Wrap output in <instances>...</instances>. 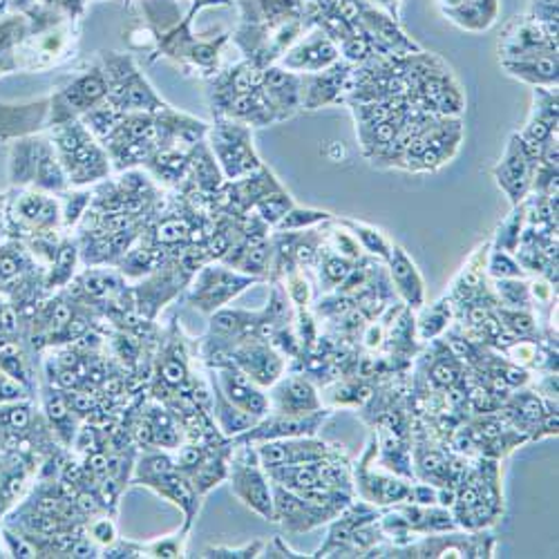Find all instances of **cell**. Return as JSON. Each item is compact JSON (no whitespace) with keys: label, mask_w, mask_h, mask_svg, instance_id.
I'll use <instances>...</instances> for the list:
<instances>
[{"label":"cell","mask_w":559,"mask_h":559,"mask_svg":"<svg viewBox=\"0 0 559 559\" xmlns=\"http://www.w3.org/2000/svg\"><path fill=\"white\" fill-rule=\"evenodd\" d=\"M230 492L236 495L249 510L266 522H275L273 512V484L260 465L255 448L251 443H233L228 459Z\"/></svg>","instance_id":"obj_1"},{"label":"cell","mask_w":559,"mask_h":559,"mask_svg":"<svg viewBox=\"0 0 559 559\" xmlns=\"http://www.w3.org/2000/svg\"><path fill=\"white\" fill-rule=\"evenodd\" d=\"M255 280L258 277L253 275L233 271L228 264H206L195 275L189 292H186V300L202 313L211 316L247 292Z\"/></svg>","instance_id":"obj_2"},{"label":"cell","mask_w":559,"mask_h":559,"mask_svg":"<svg viewBox=\"0 0 559 559\" xmlns=\"http://www.w3.org/2000/svg\"><path fill=\"white\" fill-rule=\"evenodd\" d=\"M57 146L61 153V164L72 181L85 183L108 173V162L104 153L92 142V136L83 130V126L66 123L57 132Z\"/></svg>","instance_id":"obj_3"},{"label":"cell","mask_w":559,"mask_h":559,"mask_svg":"<svg viewBox=\"0 0 559 559\" xmlns=\"http://www.w3.org/2000/svg\"><path fill=\"white\" fill-rule=\"evenodd\" d=\"M40 468V456L32 448L0 452V522L27 497Z\"/></svg>","instance_id":"obj_4"},{"label":"cell","mask_w":559,"mask_h":559,"mask_svg":"<svg viewBox=\"0 0 559 559\" xmlns=\"http://www.w3.org/2000/svg\"><path fill=\"white\" fill-rule=\"evenodd\" d=\"M332 416L330 409H318L311 414H264L260 421L245 435L233 439V443H262L273 439H292V437H316L324 421Z\"/></svg>","instance_id":"obj_5"},{"label":"cell","mask_w":559,"mask_h":559,"mask_svg":"<svg viewBox=\"0 0 559 559\" xmlns=\"http://www.w3.org/2000/svg\"><path fill=\"white\" fill-rule=\"evenodd\" d=\"M228 365L240 367L260 388H271L285 374V358L266 341L255 336L245 338L228 349Z\"/></svg>","instance_id":"obj_6"},{"label":"cell","mask_w":559,"mask_h":559,"mask_svg":"<svg viewBox=\"0 0 559 559\" xmlns=\"http://www.w3.org/2000/svg\"><path fill=\"white\" fill-rule=\"evenodd\" d=\"M273 512L275 522L283 524L287 533H307L338 518V512L316 506L300 497L298 492L277 484H273Z\"/></svg>","instance_id":"obj_7"},{"label":"cell","mask_w":559,"mask_h":559,"mask_svg":"<svg viewBox=\"0 0 559 559\" xmlns=\"http://www.w3.org/2000/svg\"><path fill=\"white\" fill-rule=\"evenodd\" d=\"M258 461L264 471L283 468V465L313 463L336 454L328 443L316 437H292V439H273L253 443Z\"/></svg>","instance_id":"obj_8"},{"label":"cell","mask_w":559,"mask_h":559,"mask_svg":"<svg viewBox=\"0 0 559 559\" xmlns=\"http://www.w3.org/2000/svg\"><path fill=\"white\" fill-rule=\"evenodd\" d=\"M211 374H213L217 388L222 390V394L233 405L258 416V418L269 414V394H264V388L253 383L240 367L219 365V367L211 369Z\"/></svg>","instance_id":"obj_9"},{"label":"cell","mask_w":559,"mask_h":559,"mask_svg":"<svg viewBox=\"0 0 559 559\" xmlns=\"http://www.w3.org/2000/svg\"><path fill=\"white\" fill-rule=\"evenodd\" d=\"M139 486L144 488H151L153 492H157L159 497H164L166 501L175 503L181 512H183V531H191L198 512H200V506H202V495L198 492V488L193 486V481L186 477L179 468H170L162 475H155V477H148L144 479Z\"/></svg>","instance_id":"obj_10"},{"label":"cell","mask_w":559,"mask_h":559,"mask_svg":"<svg viewBox=\"0 0 559 559\" xmlns=\"http://www.w3.org/2000/svg\"><path fill=\"white\" fill-rule=\"evenodd\" d=\"M318 409H322V399L318 396L316 385L307 377L283 374L271 385L269 412L298 416V414H311Z\"/></svg>","instance_id":"obj_11"},{"label":"cell","mask_w":559,"mask_h":559,"mask_svg":"<svg viewBox=\"0 0 559 559\" xmlns=\"http://www.w3.org/2000/svg\"><path fill=\"white\" fill-rule=\"evenodd\" d=\"M533 155L528 153V144L524 142V139L520 134H515L510 139V144L506 148V155L503 159L499 162V166L495 168V177H497V183L501 186V189L510 195L512 202H520L528 186H531V177H533Z\"/></svg>","instance_id":"obj_12"},{"label":"cell","mask_w":559,"mask_h":559,"mask_svg":"<svg viewBox=\"0 0 559 559\" xmlns=\"http://www.w3.org/2000/svg\"><path fill=\"white\" fill-rule=\"evenodd\" d=\"M215 151L219 155V162L228 177H242L260 168L253 148L247 139V132L242 128H224L217 132Z\"/></svg>","instance_id":"obj_13"},{"label":"cell","mask_w":559,"mask_h":559,"mask_svg":"<svg viewBox=\"0 0 559 559\" xmlns=\"http://www.w3.org/2000/svg\"><path fill=\"white\" fill-rule=\"evenodd\" d=\"M38 399H40V409L48 418V424L57 437V441L63 443V448H70L74 441V435L79 430V418L68 405L66 392L52 383H40L38 388Z\"/></svg>","instance_id":"obj_14"},{"label":"cell","mask_w":559,"mask_h":559,"mask_svg":"<svg viewBox=\"0 0 559 559\" xmlns=\"http://www.w3.org/2000/svg\"><path fill=\"white\" fill-rule=\"evenodd\" d=\"M385 262L390 266L392 285H394L396 294L405 300V305L409 309L424 307L426 305V283H424L421 273H418L416 264L412 262V258L401 247H392L390 258Z\"/></svg>","instance_id":"obj_15"},{"label":"cell","mask_w":559,"mask_h":559,"mask_svg":"<svg viewBox=\"0 0 559 559\" xmlns=\"http://www.w3.org/2000/svg\"><path fill=\"white\" fill-rule=\"evenodd\" d=\"M14 217L38 233H50L59 222V204L45 193H25L14 202Z\"/></svg>","instance_id":"obj_16"},{"label":"cell","mask_w":559,"mask_h":559,"mask_svg":"<svg viewBox=\"0 0 559 559\" xmlns=\"http://www.w3.org/2000/svg\"><path fill=\"white\" fill-rule=\"evenodd\" d=\"M209 383H211V399H213V421L217 424L219 432L226 437V439H236L240 435H245L247 430H251L260 418L240 409L233 405L224 394L222 390L217 388L213 374L209 377Z\"/></svg>","instance_id":"obj_17"},{"label":"cell","mask_w":559,"mask_h":559,"mask_svg":"<svg viewBox=\"0 0 559 559\" xmlns=\"http://www.w3.org/2000/svg\"><path fill=\"white\" fill-rule=\"evenodd\" d=\"M123 292H126L123 275L117 271H108V269L83 271L76 277V287H74L76 296H85L87 300H95V302L115 300Z\"/></svg>","instance_id":"obj_18"},{"label":"cell","mask_w":559,"mask_h":559,"mask_svg":"<svg viewBox=\"0 0 559 559\" xmlns=\"http://www.w3.org/2000/svg\"><path fill=\"white\" fill-rule=\"evenodd\" d=\"M360 486V495L371 506H392L401 501H409L412 486L394 479V477H377L374 473H365L360 479H356Z\"/></svg>","instance_id":"obj_19"},{"label":"cell","mask_w":559,"mask_h":559,"mask_svg":"<svg viewBox=\"0 0 559 559\" xmlns=\"http://www.w3.org/2000/svg\"><path fill=\"white\" fill-rule=\"evenodd\" d=\"M506 68L510 70V74H515L533 85L550 87L557 83V55H552V50L535 57H524L520 61H506Z\"/></svg>","instance_id":"obj_20"},{"label":"cell","mask_w":559,"mask_h":559,"mask_svg":"<svg viewBox=\"0 0 559 559\" xmlns=\"http://www.w3.org/2000/svg\"><path fill=\"white\" fill-rule=\"evenodd\" d=\"M336 59V48L328 40V38H316L302 48H298L296 52H292L285 59V66L289 70H307V72H318L324 70L330 63H334Z\"/></svg>","instance_id":"obj_21"},{"label":"cell","mask_w":559,"mask_h":559,"mask_svg":"<svg viewBox=\"0 0 559 559\" xmlns=\"http://www.w3.org/2000/svg\"><path fill=\"white\" fill-rule=\"evenodd\" d=\"M79 262V249L72 242H61L55 260L45 271V289L52 294L55 289H66L74 280V269Z\"/></svg>","instance_id":"obj_22"},{"label":"cell","mask_w":559,"mask_h":559,"mask_svg":"<svg viewBox=\"0 0 559 559\" xmlns=\"http://www.w3.org/2000/svg\"><path fill=\"white\" fill-rule=\"evenodd\" d=\"M450 318H452L450 300H439V302H435L430 309L424 311L421 322H418V336H421V341L437 338L439 334H443V332L448 330Z\"/></svg>","instance_id":"obj_23"},{"label":"cell","mask_w":559,"mask_h":559,"mask_svg":"<svg viewBox=\"0 0 559 559\" xmlns=\"http://www.w3.org/2000/svg\"><path fill=\"white\" fill-rule=\"evenodd\" d=\"M497 294L501 302L515 309H528L531 307V287L524 283V277H506L497 280Z\"/></svg>","instance_id":"obj_24"},{"label":"cell","mask_w":559,"mask_h":559,"mask_svg":"<svg viewBox=\"0 0 559 559\" xmlns=\"http://www.w3.org/2000/svg\"><path fill=\"white\" fill-rule=\"evenodd\" d=\"M345 224L354 230L352 236H354L356 240H360V247H362L365 251H369L371 255H379V258H383V260L390 258L392 247H390V242L381 236V233H379L377 228L358 224V222H345Z\"/></svg>","instance_id":"obj_25"},{"label":"cell","mask_w":559,"mask_h":559,"mask_svg":"<svg viewBox=\"0 0 559 559\" xmlns=\"http://www.w3.org/2000/svg\"><path fill=\"white\" fill-rule=\"evenodd\" d=\"M352 266H354V262L347 260V258H341V255L324 258V262H322V266H320V280H322L324 289H336V287H341V285L345 283V280H347Z\"/></svg>","instance_id":"obj_26"},{"label":"cell","mask_w":559,"mask_h":559,"mask_svg":"<svg viewBox=\"0 0 559 559\" xmlns=\"http://www.w3.org/2000/svg\"><path fill=\"white\" fill-rule=\"evenodd\" d=\"M186 535L189 531H179L175 535H166L159 537L155 542L146 544V557H166V559H175V557H186Z\"/></svg>","instance_id":"obj_27"},{"label":"cell","mask_w":559,"mask_h":559,"mask_svg":"<svg viewBox=\"0 0 559 559\" xmlns=\"http://www.w3.org/2000/svg\"><path fill=\"white\" fill-rule=\"evenodd\" d=\"M488 273L497 280H506V277H524L526 271L524 266L512 258L510 253H506V249H495L490 253V260H488Z\"/></svg>","instance_id":"obj_28"},{"label":"cell","mask_w":559,"mask_h":559,"mask_svg":"<svg viewBox=\"0 0 559 559\" xmlns=\"http://www.w3.org/2000/svg\"><path fill=\"white\" fill-rule=\"evenodd\" d=\"M264 542L255 539L251 544H245L240 548H230V546H206L200 557L204 559H253L260 557Z\"/></svg>","instance_id":"obj_29"},{"label":"cell","mask_w":559,"mask_h":559,"mask_svg":"<svg viewBox=\"0 0 559 559\" xmlns=\"http://www.w3.org/2000/svg\"><path fill=\"white\" fill-rule=\"evenodd\" d=\"M85 535L95 542L99 548H106L110 544H115L119 539V531L117 524L110 515H99V518H92L85 526Z\"/></svg>","instance_id":"obj_30"},{"label":"cell","mask_w":559,"mask_h":559,"mask_svg":"<svg viewBox=\"0 0 559 559\" xmlns=\"http://www.w3.org/2000/svg\"><path fill=\"white\" fill-rule=\"evenodd\" d=\"M330 219V213L324 211H305V209H296L292 206L287 211V215L280 219L275 226L280 230H298V228H305V226H313L318 222H328Z\"/></svg>","instance_id":"obj_31"},{"label":"cell","mask_w":559,"mask_h":559,"mask_svg":"<svg viewBox=\"0 0 559 559\" xmlns=\"http://www.w3.org/2000/svg\"><path fill=\"white\" fill-rule=\"evenodd\" d=\"M29 399H36V392L29 390L19 379H14L12 374H8V371L0 369V405L29 401Z\"/></svg>","instance_id":"obj_32"},{"label":"cell","mask_w":559,"mask_h":559,"mask_svg":"<svg viewBox=\"0 0 559 559\" xmlns=\"http://www.w3.org/2000/svg\"><path fill=\"white\" fill-rule=\"evenodd\" d=\"M292 200L289 195L285 193H277V195H264L260 202H258V211L262 215V219H266L269 224H277L280 219H283L287 215V211L292 209Z\"/></svg>","instance_id":"obj_33"},{"label":"cell","mask_w":559,"mask_h":559,"mask_svg":"<svg viewBox=\"0 0 559 559\" xmlns=\"http://www.w3.org/2000/svg\"><path fill=\"white\" fill-rule=\"evenodd\" d=\"M0 336H23L25 338L21 313L5 296H0Z\"/></svg>","instance_id":"obj_34"},{"label":"cell","mask_w":559,"mask_h":559,"mask_svg":"<svg viewBox=\"0 0 559 559\" xmlns=\"http://www.w3.org/2000/svg\"><path fill=\"white\" fill-rule=\"evenodd\" d=\"M430 381L437 388H452L459 381V367L452 356H439L430 367Z\"/></svg>","instance_id":"obj_35"},{"label":"cell","mask_w":559,"mask_h":559,"mask_svg":"<svg viewBox=\"0 0 559 559\" xmlns=\"http://www.w3.org/2000/svg\"><path fill=\"white\" fill-rule=\"evenodd\" d=\"M104 559H132V557H146V544L132 542V539H117L115 544L102 548Z\"/></svg>","instance_id":"obj_36"},{"label":"cell","mask_w":559,"mask_h":559,"mask_svg":"<svg viewBox=\"0 0 559 559\" xmlns=\"http://www.w3.org/2000/svg\"><path fill=\"white\" fill-rule=\"evenodd\" d=\"M186 236H189V226L183 224V219H166L157 226V242L159 245H177Z\"/></svg>","instance_id":"obj_37"},{"label":"cell","mask_w":559,"mask_h":559,"mask_svg":"<svg viewBox=\"0 0 559 559\" xmlns=\"http://www.w3.org/2000/svg\"><path fill=\"white\" fill-rule=\"evenodd\" d=\"M503 318H506V328L512 332V334H518V336H528V334H533L535 332V320H533V316L531 313H526V311H503L501 313Z\"/></svg>","instance_id":"obj_38"},{"label":"cell","mask_w":559,"mask_h":559,"mask_svg":"<svg viewBox=\"0 0 559 559\" xmlns=\"http://www.w3.org/2000/svg\"><path fill=\"white\" fill-rule=\"evenodd\" d=\"M334 249L338 251L341 258H347L352 262L360 258V245L356 242V238L352 236V233H345V230L334 233Z\"/></svg>","instance_id":"obj_39"},{"label":"cell","mask_w":559,"mask_h":559,"mask_svg":"<svg viewBox=\"0 0 559 559\" xmlns=\"http://www.w3.org/2000/svg\"><path fill=\"white\" fill-rule=\"evenodd\" d=\"M289 298L298 305V307H305L309 302V296H311V287L307 285V280H302L300 275H292L289 280Z\"/></svg>","instance_id":"obj_40"},{"label":"cell","mask_w":559,"mask_h":559,"mask_svg":"<svg viewBox=\"0 0 559 559\" xmlns=\"http://www.w3.org/2000/svg\"><path fill=\"white\" fill-rule=\"evenodd\" d=\"M260 557H305V555L292 550V548L285 544L283 537H275V539H271V542H264Z\"/></svg>","instance_id":"obj_41"},{"label":"cell","mask_w":559,"mask_h":559,"mask_svg":"<svg viewBox=\"0 0 559 559\" xmlns=\"http://www.w3.org/2000/svg\"><path fill=\"white\" fill-rule=\"evenodd\" d=\"M345 55H347L352 61H362V59L367 57V45H365V40L352 38V40L345 45Z\"/></svg>","instance_id":"obj_42"},{"label":"cell","mask_w":559,"mask_h":559,"mask_svg":"<svg viewBox=\"0 0 559 559\" xmlns=\"http://www.w3.org/2000/svg\"><path fill=\"white\" fill-rule=\"evenodd\" d=\"M381 341H383V330L379 328V324H371L367 336H365V345L367 347H379Z\"/></svg>","instance_id":"obj_43"},{"label":"cell","mask_w":559,"mask_h":559,"mask_svg":"<svg viewBox=\"0 0 559 559\" xmlns=\"http://www.w3.org/2000/svg\"><path fill=\"white\" fill-rule=\"evenodd\" d=\"M0 557H5V550H3V524H0Z\"/></svg>","instance_id":"obj_44"}]
</instances>
